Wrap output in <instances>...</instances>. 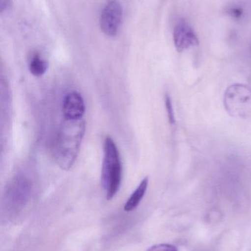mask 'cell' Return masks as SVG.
<instances>
[{
  "label": "cell",
  "mask_w": 251,
  "mask_h": 251,
  "mask_svg": "<svg viewBox=\"0 0 251 251\" xmlns=\"http://www.w3.org/2000/svg\"><path fill=\"white\" fill-rule=\"evenodd\" d=\"M11 6V0H0V13L8 10Z\"/></svg>",
  "instance_id": "13"
},
{
  "label": "cell",
  "mask_w": 251,
  "mask_h": 251,
  "mask_svg": "<svg viewBox=\"0 0 251 251\" xmlns=\"http://www.w3.org/2000/svg\"><path fill=\"white\" fill-rule=\"evenodd\" d=\"M122 4L116 0H110L107 3L100 16V25L101 30L108 36L114 37L117 34L122 23Z\"/></svg>",
  "instance_id": "5"
},
{
  "label": "cell",
  "mask_w": 251,
  "mask_h": 251,
  "mask_svg": "<svg viewBox=\"0 0 251 251\" xmlns=\"http://www.w3.org/2000/svg\"><path fill=\"white\" fill-rule=\"evenodd\" d=\"M103 151L101 184L106 191V199L112 200L120 188L122 168L119 150L113 139L109 136L105 139Z\"/></svg>",
  "instance_id": "2"
},
{
  "label": "cell",
  "mask_w": 251,
  "mask_h": 251,
  "mask_svg": "<svg viewBox=\"0 0 251 251\" xmlns=\"http://www.w3.org/2000/svg\"><path fill=\"white\" fill-rule=\"evenodd\" d=\"M149 178L145 177L140 183L137 189L134 190V193L130 196L129 199L127 201L124 206V209L125 212H132L134 209H137V206L139 205L142 201L143 198L145 196L148 187Z\"/></svg>",
  "instance_id": "8"
},
{
  "label": "cell",
  "mask_w": 251,
  "mask_h": 251,
  "mask_svg": "<svg viewBox=\"0 0 251 251\" xmlns=\"http://www.w3.org/2000/svg\"><path fill=\"white\" fill-rule=\"evenodd\" d=\"M227 14L234 19H240L243 16V11L240 7L231 6L227 9Z\"/></svg>",
  "instance_id": "12"
},
{
  "label": "cell",
  "mask_w": 251,
  "mask_h": 251,
  "mask_svg": "<svg viewBox=\"0 0 251 251\" xmlns=\"http://www.w3.org/2000/svg\"><path fill=\"white\" fill-rule=\"evenodd\" d=\"M85 129V122L84 119L78 121L64 119L53 149L56 162L63 169H69L75 163Z\"/></svg>",
  "instance_id": "1"
},
{
  "label": "cell",
  "mask_w": 251,
  "mask_h": 251,
  "mask_svg": "<svg viewBox=\"0 0 251 251\" xmlns=\"http://www.w3.org/2000/svg\"><path fill=\"white\" fill-rule=\"evenodd\" d=\"M32 192L30 180L23 175L15 176L4 189L3 206L10 217L19 215L29 201Z\"/></svg>",
  "instance_id": "3"
},
{
  "label": "cell",
  "mask_w": 251,
  "mask_h": 251,
  "mask_svg": "<svg viewBox=\"0 0 251 251\" xmlns=\"http://www.w3.org/2000/svg\"><path fill=\"white\" fill-rule=\"evenodd\" d=\"M146 251H178V250L172 245L158 244L151 246Z\"/></svg>",
  "instance_id": "11"
},
{
  "label": "cell",
  "mask_w": 251,
  "mask_h": 251,
  "mask_svg": "<svg viewBox=\"0 0 251 251\" xmlns=\"http://www.w3.org/2000/svg\"><path fill=\"white\" fill-rule=\"evenodd\" d=\"M225 104L228 111L239 117L251 114V89L243 85L230 87L225 93Z\"/></svg>",
  "instance_id": "4"
},
{
  "label": "cell",
  "mask_w": 251,
  "mask_h": 251,
  "mask_svg": "<svg viewBox=\"0 0 251 251\" xmlns=\"http://www.w3.org/2000/svg\"><path fill=\"white\" fill-rule=\"evenodd\" d=\"M165 107H166L167 113L168 120L171 125H175V117L172 106V100L168 94L165 96Z\"/></svg>",
  "instance_id": "10"
},
{
  "label": "cell",
  "mask_w": 251,
  "mask_h": 251,
  "mask_svg": "<svg viewBox=\"0 0 251 251\" xmlns=\"http://www.w3.org/2000/svg\"><path fill=\"white\" fill-rule=\"evenodd\" d=\"M85 112V102L81 94L70 92L65 96L62 104V113L64 119L68 121L81 120Z\"/></svg>",
  "instance_id": "7"
},
{
  "label": "cell",
  "mask_w": 251,
  "mask_h": 251,
  "mask_svg": "<svg viewBox=\"0 0 251 251\" xmlns=\"http://www.w3.org/2000/svg\"><path fill=\"white\" fill-rule=\"evenodd\" d=\"M173 42L177 51L181 52L190 47L198 45V38L194 29L184 20L176 24L173 29Z\"/></svg>",
  "instance_id": "6"
},
{
  "label": "cell",
  "mask_w": 251,
  "mask_h": 251,
  "mask_svg": "<svg viewBox=\"0 0 251 251\" xmlns=\"http://www.w3.org/2000/svg\"><path fill=\"white\" fill-rule=\"evenodd\" d=\"M48 69V63L41 58L38 52H34L29 61V70L35 76L44 75Z\"/></svg>",
  "instance_id": "9"
}]
</instances>
